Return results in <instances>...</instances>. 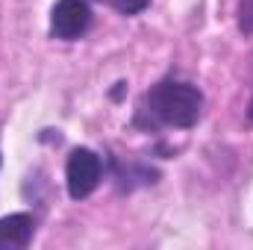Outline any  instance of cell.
<instances>
[{"instance_id":"10","label":"cell","mask_w":253,"mask_h":250,"mask_svg":"<svg viewBox=\"0 0 253 250\" xmlns=\"http://www.w3.org/2000/svg\"><path fill=\"white\" fill-rule=\"evenodd\" d=\"M0 165H3V153H0Z\"/></svg>"},{"instance_id":"6","label":"cell","mask_w":253,"mask_h":250,"mask_svg":"<svg viewBox=\"0 0 253 250\" xmlns=\"http://www.w3.org/2000/svg\"><path fill=\"white\" fill-rule=\"evenodd\" d=\"M94 3H103V6L115 9L118 15H124V18H135L150 6V0H94Z\"/></svg>"},{"instance_id":"3","label":"cell","mask_w":253,"mask_h":250,"mask_svg":"<svg viewBox=\"0 0 253 250\" xmlns=\"http://www.w3.org/2000/svg\"><path fill=\"white\" fill-rule=\"evenodd\" d=\"M94 24L91 0H56L50 9V39L53 42H80Z\"/></svg>"},{"instance_id":"8","label":"cell","mask_w":253,"mask_h":250,"mask_svg":"<svg viewBox=\"0 0 253 250\" xmlns=\"http://www.w3.org/2000/svg\"><path fill=\"white\" fill-rule=\"evenodd\" d=\"M124 88H126V83H124V80H121V83H115V88H112V100H121Z\"/></svg>"},{"instance_id":"2","label":"cell","mask_w":253,"mask_h":250,"mask_svg":"<svg viewBox=\"0 0 253 250\" xmlns=\"http://www.w3.org/2000/svg\"><path fill=\"white\" fill-rule=\"evenodd\" d=\"M106 177V162L91 147H74L65 159V188L71 200L91 197Z\"/></svg>"},{"instance_id":"5","label":"cell","mask_w":253,"mask_h":250,"mask_svg":"<svg viewBox=\"0 0 253 250\" xmlns=\"http://www.w3.org/2000/svg\"><path fill=\"white\" fill-rule=\"evenodd\" d=\"M39 218L33 212H12L0 218V250H24L33 245Z\"/></svg>"},{"instance_id":"9","label":"cell","mask_w":253,"mask_h":250,"mask_svg":"<svg viewBox=\"0 0 253 250\" xmlns=\"http://www.w3.org/2000/svg\"><path fill=\"white\" fill-rule=\"evenodd\" d=\"M248 124L253 126V97H251V103H248Z\"/></svg>"},{"instance_id":"1","label":"cell","mask_w":253,"mask_h":250,"mask_svg":"<svg viewBox=\"0 0 253 250\" xmlns=\"http://www.w3.org/2000/svg\"><path fill=\"white\" fill-rule=\"evenodd\" d=\"M203 106L206 97L194 83L168 74L138 97L129 124L147 135H156L162 129H194L203 118Z\"/></svg>"},{"instance_id":"7","label":"cell","mask_w":253,"mask_h":250,"mask_svg":"<svg viewBox=\"0 0 253 250\" xmlns=\"http://www.w3.org/2000/svg\"><path fill=\"white\" fill-rule=\"evenodd\" d=\"M236 27L242 36H253V0L236 3Z\"/></svg>"},{"instance_id":"4","label":"cell","mask_w":253,"mask_h":250,"mask_svg":"<svg viewBox=\"0 0 253 250\" xmlns=\"http://www.w3.org/2000/svg\"><path fill=\"white\" fill-rule=\"evenodd\" d=\"M106 168H109V180L112 186L118 188L121 194H132L138 188L156 186L159 183V171L147 162H138V159H121V156H106L103 159Z\"/></svg>"}]
</instances>
